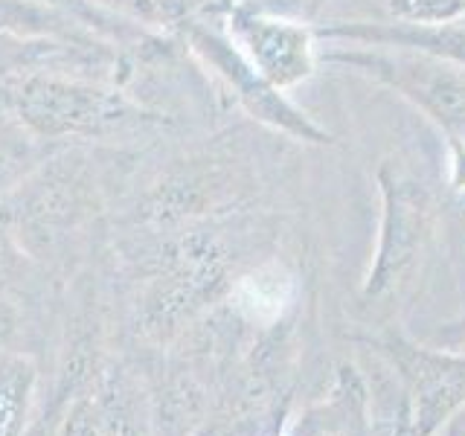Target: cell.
<instances>
[{
  "mask_svg": "<svg viewBox=\"0 0 465 436\" xmlns=\"http://www.w3.org/2000/svg\"><path fill=\"white\" fill-rule=\"evenodd\" d=\"M29 387H33V372L24 363L0 367V436H15L21 431Z\"/></svg>",
  "mask_w": 465,
  "mask_h": 436,
  "instance_id": "7a4b0ae2",
  "label": "cell"
},
{
  "mask_svg": "<svg viewBox=\"0 0 465 436\" xmlns=\"http://www.w3.org/2000/svg\"><path fill=\"white\" fill-rule=\"evenodd\" d=\"M291 294H294V282L282 268H262L253 276H244L236 288L242 312L259 323H271L280 317Z\"/></svg>",
  "mask_w": 465,
  "mask_h": 436,
  "instance_id": "6da1fadb",
  "label": "cell"
}]
</instances>
